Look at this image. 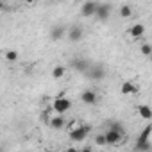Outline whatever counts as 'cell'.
<instances>
[{
    "label": "cell",
    "mask_w": 152,
    "mask_h": 152,
    "mask_svg": "<svg viewBox=\"0 0 152 152\" xmlns=\"http://www.w3.org/2000/svg\"><path fill=\"white\" fill-rule=\"evenodd\" d=\"M150 134H152V124H148L138 136L136 140V152H152V143H150Z\"/></svg>",
    "instance_id": "obj_1"
},
{
    "label": "cell",
    "mask_w": 152,
    "mask_h": 152,
    "mask_svg": "<svg viewBox=\"0 0 152 152\" xmlns=\"http://www.w3.org/2000/svg\"><path fill=\"white\" fill-rule=\"evenodd\" d=\"M52 107H54V111L57 115H64V113H68L72 109V100L66 99V97H57V99H54Z\"/></svg>",
    "instance_id": "obj_2"
},
{
    "label": "cell",
    "mask_w": 152,
    "mask_h": 152,
    "mask_svg": "<svg viewBox=\"0 0 152 152\" xmlns=\"http://www.w3.org/2000/svg\"><path fill=\"white\" fill-rule=\"evenodd\" d=\"M88 132H90V127H88V125H79V127H75V129H72V131H70V140H72V141L81 143V141H84V140H86Z\"/></svg>",
    "instance_id": "obj_3"
},
{
    "label": "cell",
    "mask_w": 152,
    "mask_h": 152,
    "mask_svg": "<svg viewBox=\"0 0 152 152\" xmlns=\"http://www.w3.org/2000/svg\"><path fill=\"white\" fill-rule=\"evenodd\" d=\"M86 75H88L91 81H102L106 77V68L102 64H91Z\"/></svg>",
    "instance_id": "obj_4"
},
{
    "label": "cell",
    "mask_w": 152,
    "mask_h": 152,
    "mask_svg": "<svg viewBox=\"0 0 152 152\" xmlns=\"http://www.w3.org/2000/svg\"><path fill=\"white\" fill-rule=\"evenodd\" d=\"M90 61L88 59H84V57H73L72 59V68L75 70V72H79V73H88V70H90Z\"/></svg>",
    "instance_id": "obj_5"
},
{
    "label": "cell",
    "mask_w": 152,
    "mask_h": 152,
    "mask_svg": "<svg viewBox=\"0 0 152 152\" xmlns=\"http://www.w3.org/2000/svg\"><path fill=\"white\" fill-rule=\"evenodd\" d=\"M97 9H99V4L97 2H86L81 6V16L84 18H91L97 15Z\"/></svg>",
    "instance_id": "obj_6"
},
{
    "label": "cell",
    "mask_w": 152,
    "mask_h": 152,
    "mask_svg": "<svg viewBox=\"0 0 152 152\" xmlns=\"http://www.w3.org/2000/svg\"><path fill=\"white\" fill-rule=\"evenodd\" d=\"M104 134H106L107 145H120V141H122V138H124V134L118 132V131H115V129H107Z\"/></svg>",
    "instance_id": "obj_7"
},
{
    "label": "cell",
    "mask_w": 152,
    "mask_h": 152,
    "mask_svg": "<svg viewBox=\"0 0 152 152\" xmlns=\"http://www.w3.org/2000/svg\"><path fill=\"white\" fill-rule=\"evenodd\" d=\"M83 36H84V31H83V27H79V25H72V27L68 29V38H70L72 43L81 41Z\"/></svg>",
    "instance_id": "obj_8"
},
{
    "label": "cell",
    "mask_w": 152,
    "mask_h": 152,
    "mask_svg": "<svg viewBox=\"0 0 152 152\" xmlns=\"http://www.w3.org/2000/svg\"><path fill=\"white\" fill-rule=\"evenodd\" d=\"M81 100H83L86 106H93V104H97L99 95H97V91H93V90H84V91L81 93Z\"/></svg>",
    "instance_id": "obj_9"
},
{
    "label": "cell",
    "mask_w": 152,
    "mask_h": 152,
    "mask_svg": "<svg viewBox=\"0 0 152 152\" xmlns=\"http://www.w3.org/2000/svg\"><path fill=\"white\" fill-rule=\"evenodd\" d=\"M111 11H113V6L111 4H99V9H97V18L99 20H107L109 16H111Z\"/></svg>",
    "instance_id": "obj_10"
},
{
    "label": "cell",
    "mask_w": 152,
    "mask_h": 152,
    "mask_svg": "<svg viewBox=\"0 0 152 152\" xmlns=\"http://www.w3.org/2000/svg\"><path fill=\"white\" fill-rule=\"evenodd\" d=\"M129 34H131V38H134V39L143 38V34H145V25H143V23H134V25H131V27H129Z\"/></svg>",
    "instance_id": "obj_11"
},
{
    "label": "cell",
    "mask_w": 152,
    "mask_h": 152,
    "mask_svg": "<svg viewBox=\"0 0 152 152\" xmlns=\"http://www.w3.org/2000/svg\"><path fill=\"white\" fill-rule=\"evenodd\" d=\"M120 91H122L124 95H132V93H136V91H138V86H136L134 83H131V81H125V83L122 84Z\"/></svg>",
    "instance_id": "obj_12"
},
{
    "label": "cell",
    "mask_w": 152,
    "mask_h": 152,
    "mask_svg": "<svg viewBox=\"0 0 152 152\" xmlns=\"http://www.w3.org/2000/svg\"><path fill=\"white\" fill-rule=\"evenodd\" d=\"M138 113H140V116L143 120H152V107L150 106H147V104L138 106Z\"/></svg>",
    "instance_id": "obj_13"
},
{
    "label": "cell",
    "mask_w": 152,
    "mask_h": 152,
    "mask_svg": "<svg viewBox=\"0 0 152 152\" xmlns=\"http://www.w3.org/2000/svg\"><path fill=\"white\" fill-rule=\"evenodd\" d=\"M63 34H64V27H63V25H54V27L50 29V38H52L54 41L61 39Z\"/></svg>",
    "instance_id": "obj_14"
},
{
    "label": "cell",
    "mask_w": 152,
    "mask_h": 152,
    "mask_svg": "<svg viewBox=\"0 0 152 152\" xmlns=\"http://www.w3.org/2000/svg\"><path fill=\"white\" fill-rule=\"evenodd\" d=\"M64 125H66V122H64V118L61 116V115H57V116H54V118H50V127L52 129H64Z\"/></svg>",
    "instance_id": "obj_15"
},
{
    "label": "cell",
    "mask_w": 152,
    "mask_h": 152,
    "mask_svg": "<svg viewBox=\"0 0 152 152\" xmlns=\"http://www.w3.org/2000/svg\"><path fill=\"white\" fill-rule=\"evenodd\" d=\"M64 73H66V68L64 66H54V70H52V77L54 79H61V77H64Z\"/></svg>",
    "instance_id": "obj_16"
},
{
    "label": "cell",
    "mask_w": 152,
    "mask_h": 152,
    "mask_svg": "<svg viewBox=\"0 0 152 152\" xmlns=\"http://www.w3.org/2000/svg\"><path fill=\"white\" fill-rule=\"evenodd\" d=\"M118 13H120L122 18H129V16L132 15V7H131L129 4H124V6H120V11H118Z\"/></svg>",
    "instance_id": "obj_17"
},
{
    "label": "cell",
    "mask_w": 152,
    "mask_h": 152,
    "mask_svg": "<svg viewBox=\"0 0 152 152\" xmlns=\"http://www.w3.org/2000/svg\"><path fill=\"white\" fill-rule=\"evenodd\" d=\"M4 57H6V59H7L9 63H15V61L18 59V52H16V50H6Z\"/></svg>",
    "instance_id": "obj_18"
},
{
    "label": "cell",
    "mask_w": 152,
    "mask_h": 152,
    "mask_svg": "<svg viewBox=\"0 0 152 152\" xmlns=\"http://www.w3.org/2000/svg\"><path fill=\"white\" fill-rule=\"evenodd\" d=\"M95 143L100 145V147L107 145V141H106V134H104V132H102V134H97V136H95Z\"/></svg>",
    "instance_id": "obj_19"
},
{
    "label": "cell",
    "mask_w": 152,
    "mask_h": 152,
    "mask_svg": "<svg viewBox=\"0 0 152 152\" xmlns=\"http://www.w3.org/2000/svg\"><path fill=\"white\" fill-rule=\"evenodd\" d=\"M140 50H141L143 56H152V45H148V43H143Z\"/></svg>",
    "instance_id": "obj_20"
},
{
    "label": "cell",
    "mask_w": 152,
    "mask_h": 152,
    "mask_svg": "<svg viewBox=\"0 0 152 152\" xmlns=\"http://www.w3.org/2000/svg\"><path fill=\"white\" fill-rule=\"evenodd\" d=\"M111 129H115V131H118V132H122V134H124V125H122V124H118V122L111 124Z\"/></svg>",
    "instance_id": "obj_21"
},
{
    "label": "cell",
    "mask_w": 152,
    "mask_h": 152,
    "mask_svg": "<svg viewBox=\"0 0 152 152\" xmlns=\"http://www.w3.org/2000/svg\"><path fill=\"white\" fill-rule=\"evenodd\" d=\"M81 152H93V150L90 147H84V148H81Z\"/></svg>",
    "instance_id": "obj_22"
},
{
    "label": "cell",
    "mask_w": 152,
    "mask_h": 152,
    "mask_svg": "<svg viewBox=\"0 0 152 152\" xmlns=\"http://www.w3.org/2000/svg\"><path fill=\"white\" fill-rule=\"evenodd\" d=\"M66 152H81V150H77V148H73V147H72V148H68Z\"/></svg>",
    "instance_id": "obj_23"
}]
</instances>
